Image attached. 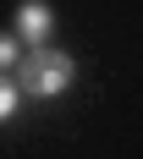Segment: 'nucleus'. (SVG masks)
Instances as JSON below:
<instances>
[{"label":"nucleus","instance_id":"nucleus-4","mask_svg":"<svg viewBox=\"0 0 143 159\" xmlns=\"http://www.w3.org/2000/svg\"><path fill=\"white\" fill-rule=\"evenodd\" d=\"M22 61V44H17V33H0V71H11Z\"/></svg>","mask_w":143,"mask_h":159},{"label":"nucleus","instance_id":"nucleus-1","mask_svg":"<svg viewBox=\"0 0 143 159\" xmlns=\"http://www.w3.org/2000/svg\"><path fill=\"white\" fill-rule=\"evenodd\" d=\"M17 66H22V77H11L17 93H33V99L61 93L66 82L77 77V61H72V55H61V49H33V55H22Z\"/></svg>","mask_w":143,"mask_h":159},{"label":"nucleus","instance_id":"nucleus-2","mask_svg":"<svg viewBox=\"0 0 143 159\" xmlns=\"http://www.w3.org/2000/svg\"><path fill=\"white\" fill-rule=\"evenodd\" d=\"M17 44L22 49H44L50 39H55V11H50L44 0H28V6H22V11H17Z\"/></svg>","mask_w":143,"mask_h":159},{"label":"nucleus","instance_id":"nucleus-3","mask_svg":"<svg viewBox=\"0 0 143 159\" xmlns=\"http://www.w3.org/2000/svg\"><path fill=\"white\" fill-rule=\"evenodd\" d=\"M17 104H22V93H17V82L0 71V121H11V115H17Z\"/></svg>","mask_w":143,"mask_h":159}]
</instances>
